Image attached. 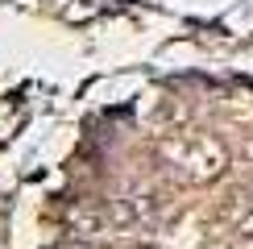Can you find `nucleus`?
I'll use <instances>...</instances> for the list:
<instances>
[{
    "instance_id": "f257e3e1",
    "label": "nucleus",
    "mask_w": 253,
    "mask_h": 249,
    "mask_svg": "<svg viewBox=\"0 0 253 249\" xmlns=\"http://www.w3.org/2000/svg\"><path fill=\"white\" fill-rule=\"evenodd\" d=\"M166 158L183 166L187 179H212L224 166V150L216 141H191V145H166Z\"/></svg>"
},
{
    "instance_id": "f03ea898",
    "label": "nucleus",
    "mask_w": 253,
    "mask_h": 249,
    "mask_svg": "<svg viewBox=\"0 0 253 249\" xmlns=\"http://www.w3.org/2000/svg\"><path fill=\"white\" fill-rule=\"evenodd\" d=\"M108 224H137V220H145L141 216V204H137V195L133 200H108Z\"/></svg>"
},
{
    "instance_id": "7ed1b4c3",
    "label": "nucleus",
    "mask_w": 253,
    "mask_h": 249,
    "mask_svg": "<svg viewBox=\"0 0 253 249\" xmlns=\"http://www.w3.org/2000/svg\"><path fill=\"white\" fill-rule=\"evenodd\" d=\"M71 228H79V233L87 237V233H96V228H100V220H96V216H87V212H71Z\"/></svg>"
},
{
    "instance_id": "20e7f679",
    "label": "nucleus",
    "mask_w": 253,
    "mask_h": 249,
    "mask_svg": "<svg viewBox=\"0 0 253 249\" xmlns=\"http://www.w3.org/2000/svg\"><path fill=\"white\" fill-rule=\"evenodd\" d=\"M58 249H87V245H75V241H71V245H58Z\"/></svg>"
},
{
    "instance_id": "39448f33",
    "label": "nucleus",
    "mask_w": 253,
    "mask_h": 249,
    "mask_svg": "<svg viewBox=\"0 0 253 249\" xmlns=\"http://www.w3.org/2000/svg\"><path fill=\"white\" fill-rule=\"evenodd\" d=\"M137 249H154V245H137Z\"/></svg>"
}]
</instances>
